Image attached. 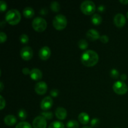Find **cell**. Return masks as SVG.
Instances as JSON below:
<instances>
[{
    "label": "cell",
    "instance_id": "1",
    "mask_svg": "<svg viewBox=\"0 0 128 128\" xmlns=\"http://www.w3.org/2000/svg\"><path fill=\"white\" fill-rule=\"evenodd\" d=\"M99 60V56L96 52L91 50H86L82 54L81 61L86 66L91 67L97 64Z\"/></svg>",
    "mask_w": 128,
    "mask_h": 128
},
{
    "label": "cell",
    "instance_id": "2",
    "mask_svg": "<svg viewBox=\"0 0 128 128\" xmlns=\"http://www.w3.org/2000/svg\"><path fill=\"white\" fill-rule=\"evenodd\" d=\"M21 18L20 11L16 9L10 10L6 12L5 16V20L11 25H16L20 21Z\"/></svg>",
    "mask_w": 128,
    "mask_h": 128
},
{
    "label": "cell",
    "instance_id": "3",
    "mask_svg": "<svg viewBox=\"0 0 128 128\" xmlns=\"http://www.w3.org/2000/svg\"><path fill=\"white\" fill-rule=\"evenodd\" d=\"M52 24L57 30H62L67 25V19L64 15L62 14H57L53 19Z\"/></svg>",
    "mask_w": 128,
    "mask_h": 128
},
{
    "label": "cell",
    "instance_id": "4",
    "mask_svg": "<svg viewBox=\"0 0 128 128\" xmlns=\"http://www.w3.org/2000/svg\"><path fill=\"white\" fill-rule=\"evenodd\" d=\"M80 9L84 14L86 15H90L94 13L96 10L95 4L90 0H85L80 6Z\"/></svg>",
    "mask_w": 128,
    "mask_h": 128
},
{
    "label": "cell",
    "instance_id": "5",
    "mask_svg": "<svg viewBox=\"0 0 128 128\" xmlns=\"http://www.w3.org/2000/svg\"><path fill=\"white\" fill-rule=\"evenodd\" d=\"M32 26L34 30L38 32H42L44 31L47 26V22L42 17L38 16L33 20L32 22Z\"/></svg>",
    "mask_w": 128,
    "mask_h": 128
},
{
    "label": "cell",
    "instance_id": "6",
    "mask_svg": "<svg viewBox=\"0 0 128 128\" xmlns=\"http://www.w3.org/2000/svg\"><path fill=\"white\" fill-rule=\"evenodd\" d=\"M113 90L116 94L120 95L124 94L128 90V86L124 81H118L113 84Z\"/></svg>",
    "mask_w": 128,
    "mask_h": 128
},
{
    "label": "cell",
    "instance_id": "7",
    "mask_svg": "<svg viewBox=\"0 0 128 128\" xmlns=\"http://www.w3.org/2000/svg\"><path fill=\"white\" fill-rule=\"evenodd\" d=\"M47 122L45 118L42 116H38L32 121L33 128H46Z\"/></svg>",
    "mask_w": 128,
    "mask_h": 128
},
{
    "label": "cell",
    "instance_id": "8",
    "mask_svg": "<svg viewBox=\"0 0 128 128\" xmlns=\"http://www.w3.org/2000/svg\"><path fill=\"white\" fill-rule=\"evenodd\" d=\"M20 55L23 60L28 61L32 57L33 51L30 46H24L20 51Z\"/></svg>",
    "mask_w": 128,
    "mask_h": 128
},
{
    "label": "cell",
    "instance_id": "9",
    "mask_svg": "<svg viewBox=\"0 0 128 128\" xmlns=\"http://www.w3.org/2000/svg\"><path fill=\"white\" fill-rule=\"evenodd\" d=\"M53 104V101L51 96H46V97L44 98L41 101V104H40V106L41 108L42 109L43 111H47V110H50Z\"/></svg>",
    "mask_w": 128,
    "mask_h": 128
},
{
    "label": "cell",
    "instance_id": "10",
    "mask_svg": "<svg viewBox=\"0 0 128 128\" xmlns=\"http://www.w3.org/2000/svg\"><path fill=\"white\" fill-rule=\"evenodd\" d=\"M47 90V84L45 82H44V81H40V82H37L36 84V85H35L34 90L36 93H38V94H45Z\"/></svg>",
    "mask_w": 128,
    "mask_h": 128
},
{
    "label": "cell",
    "instance_id": "11",
    "mask_svg": "<svg viewBox=\"0 0 128 128\" xmlns=\"http://www.w3.org/2000/svg\"><path fill=\"white\" fill-rule=\"evenodd\" d=\"M126 18L122 13H118L114 17V22L118 27H122L126 23Z\"/></svg>",
    "mask_w": 128,
    "mask_h": 128
},
{
    "label": "cell",
    "instance_id": "12",
    "mask_svg": "<svg viewBox=\"0 0 128 128\" xmlns=\"http://www.w3.org/2000/svg\"><path fill=\"white\" fill-rule=\"evenodd\" d=\"M51 56V50L48 46H43L39 51V56L42 60H46Z\"/></svg>",
    "mask_w": 128,
    "mask_h": 128
},
{
    "label": "cell",
    "instance_id": "13",
    "mask_svg": "<svg viewBox=\"0 0 128 128\" xmlns=\"http://www.w3.org/2000/svg\"><path fill=\"white\" fill-rule=\"evenodd\" d=\"M86 37L91 41H96L100 38V32L94 29H90L86 32Z\"/></svg>",
    "mask_w": 128,
    "mask_h": 128
},
{
    "label": "cell",
    "instance_id": "14",
    "mask_svg": "<svg viewBox=\"0 0 128 128\" xmlns=\"http://www.w3.org/2000/svg\"><path fill=\"white\" fill-rule=\"evenodd\" d=\"M30 75L32 80H34V81H38L42 78V73L41 70L39 69L33 68L31 70Z\"/></svg>",
    "mask_w": 128,
    "mask_h": 128
},
{
    "label": "cell",
    "instance_id": "15",
    "mask_svg": "<svg viewBox=\"0 0 128 128\" xmlns=\"http://www.w3.org/2000/svg\"><path fill=\"white\" fill-rule=\"evenodd\" d=\"M55 115L58 119L60 120H63L67 116V111L66 109L62 107H58L55 111Z\"/></svg>",
    "mask_w": 128,
    "mask_h": 128
},
{
    "label": "cell",
    "instance_id": "16",
    "mask_svg": "<svg viewBox=\"0 0 128 128\" xmlns=\"http://www.w3.org/2000/svg\"><path fill=\"white\" fill-rule=\"evenodd\" d=\"M4 122L7 126H11L15 124L17 122V119L15 117V116L12 114H8L4 118Z\"/></svg>",
    "mask_w": 128,
    "mask_h": 128
},
{
    "label": "cell",
    "instance_id": "17",
    "mask_svg": "<svg viewBox=\"0 0 128 128\" xmlns=\"http://www.w3.org/2000/svg\"><path fill=\"white\" fill-rule=\"evenodd\" d=\"M78 120L82 124H87L90 121V116L86 112H82L79 114Z\"/></svg>",
    "mask_w": 128,
    "mask_h": 128
},
{
    "label": "cell",
    "instance_id": "18",
    "mask_svg": "<svg viewBox=\"0 0 128 128\" xmlns=\"http://www.w3.org/2000/svg\"><path fill=\"white\" fill-rule=\"evenodd\" d=\"M34 14V11L31 7L28 6L23 10V15L27 18H31Z\"/></svg>",
    "mask_w": 128,
    "mask_h": 128
},
{
    "label": "cell",
    "instance_id": "19",
    "mask_svg": "<svg viewBox=\"0 0 128 128\" xmlns=\"http://www.w3.org/2000/svg\"><path fill=\"white\" fill-rule=\"evenodd\" d=\"M102 17L100 16L99 14H94L92 15V18H91V21H92V22L95 25H99L102 22Z\"/></svg>",
    "mask_w": 128,
    "mask_h": 128
},
{
    "label": "cell",
    "instance_id": "20",
    "mask_svg": "<svg viewBox=\"0 0 128 128\" xmlns=\"http://www.w3.org/2000/svg\"><path fill=\"white\" fill-rule=\"evenodd\" d=\"M48 128H64V125L60 121H53L50 124Z\"/></svg>",
    "mask_w": 128,
    "mask_h": 128
},
{
    "label": "cell",
    "instance_id": "21",
    "mask_svg": "<svg viewBox=\"0 0 128 128\" xmlns=\"http://www.w3.org/2000/svg\"><path fill=\"white\" fill-rule=\"evenodd\" d=\"M66 126L68 128H78L79 123L77 121L74 120H70L66 124Z\"/></svg>",
    "mask_w": 128,
    "mask_h": 128
},
{
    "label": "cell",
    "instance_id": "22",
    "mask_svg": "<svg viewBox=\"0 0 128 128\" xmlns=\"http://www.w3.org/2000/svg\"><path fill=\"white\" fill-rule=\"evenodd\" d=\"M50 7H51V10L52 11H54V12H58L60 10V5L59 4V2L58 1H52L50 5Z\"/></svg>",
    "mask_w": 128,
    "mask_h": 128
},
{
    "label": "cell",
    "instance_id": "23",
    "mask_svg": "<svg viewBox=\"0 0 128 128\" xmlns=\"http://www.w3.org/2000/svg\"><path fill=\"white\" fill-rule=\"evenodd\" d=\"M15 128H32V126L29 122L26 121H22L18 124Z\"/></svg>",
    "mask_w": 128,
    "mask_h": 128
},
{
    "label": "cell",
    "instance_id": "24",
    "mask_svg": "<svg viewBox=\"0 0 128 128\" xmlns=\"http://www.w3.org/2000/svg\"><path fill=\"white\" fill-rule=\"evenodd\" d=\"M78 46L80 49L81 50H86L88 46V43L86 41V40L82 39V40H80L78 42Z\"/></svg>",
    "mask_w": 128,
    "mask_h": 128
},
{
    "label": "cell",
    "instance_id": "25",
    "mask_svg": "<svg viewBox=\"0 0 128 128\" xmlns=\"http://www.w3.org/2000/svg\"><path fill=\"white\" fill-rule=\"evenodd\" d=\"M18 116L21 120H24L27 118V112L24 109H20L18 111Z\"/></svg>",
    "mask_w": 128,
    "mask_h": 128
},
{
    "label": "cell",
    "instance_id": "26",
    "mask_svg": "<svg viewBox=\"0 0 128 128\" xmlns=\"http://www.w3.org/2000/svg\"><path fill=\"white\" fill-rule=\"evenodd\" d=\"M110 76L114 79H117L120 76V73H119V71H118L116 69H112V70L110 71Z\"/></svg>",
    "mask_w": 128,
    "mask_h": 128
},
{
    "label": "cell",
    "instance_id": "27",
    "mask_svg": "<svg viewBox=\"0 0 128 128\" xmlns=\"http://www.w3.org/2000/svg\"><path fill=\"white\" fill-rule=\"evenodd\" d=\"M20 40L22 43H27L29 41V37L27 34H22L20 36Z\"/></svg>",
    "mask_w": 128,
    "mask_h": 128
},
{
    "label": "cell",
    "instance_id": "28",
    "mask_svg": "<svg viewBox=\"0 0 128 128\" xmlns=\"http://www.w3.org/2000/svg\"><path fill=\"white\" fill-rule=\"evenodd\" d=\"M41 115L43 116L44 118H46V120H51V119L53 117V114L51 112H41Z\"/></svg>",
    "mask_w": 128,
    "mask_h": 128
},
{
    "label": "cell",
    "instance_id": "29",
    "mask_svg": "<svg viewBox=\"0 0 128 128\" xmlns=\"http://www.w3.org/2000/svg\"><path fill=\"white\" fill-rule=\"evenodd\" d=\"M7 8V4L3 0H1L0 1V11L1 12H3Z\"/></svg>",
    "mask_w": 128,
    "mask_h": 128
},
{
    "label": "cell",
    "instance_id": "30",
    "mask_svg": "<svg viewBox=\"0 0 128 128\" xmlns=\"http://www.w3.org/2000/svg\"><path fill=\"white\" fill-rule=\"evenodd\" d=\"M100 123V121L98 118H93L91 121V125L92 127H97Z\"/></svg>",
    "mask_w": 128,
    "mask_h": 128
},
{
    "label": "cell",
    "instance_id": "31",
    "mask_svg": "<svg viewBox=\"0 0 128 128\" xmlns=\"http://www.w3.org/2000/svg\"><path fill=\"white\" fill-rule=\"evenodd\" d=\"M6 106V101L2 96H0V110H2Z\"/></svg>",
    "mask_w": 128,
    "mask_h": 128
},
{
    "label": "cell",
    "instance_id": "32",
    "mask_svg": "<svg viewBox=\"0 0 128 128\" xmlns=\"http://www.w3.org/2000/svg\"><path fill=\"white\" fill-rule=\"evenodd\" d=\"M6 40H7V36L6 33L4 32H0V42H3L6 41Z\"/></svg>",
    "mask_w": 128,
    "mask_h": 128
},
{
    "label": "cell",
    "instance_id": "33",
    "mask_svg": "<svg viewBox=\"0 0 128 128\" xmlns=\"http://www.w3.org/2000/svg\"><path fill=\"white\" fill-rule=\"evenodd\" d=\"M59 91L57 89H52L51 91H50V94L53 97H56L58 95Z\"/></svg>",
    "mask_w": 128,
    "mask_h": 128
},
{
    "label": "cell",
    "instance_id": "34",
    "mask_svg": "<svg viewBox=\"0 0 128 128\" xmlns=\"http://www.w3.org/2000/svg\"><path fill=\"white\" fill-rule=\"evenodd\" d=\"M100 40H101L102 42H104V43H106V42H108L109 38L108 36H106V35H102V36H101V37H100Z\"/></svg>",
    "mask_w": 128,
    "mask_h": 128
},
{
    "label": "cell",
    "instance_id": "35",
    "mask_svg": "<svg viewBox=\"0 0 128 128\" xmlns=\"http://www.w3.org/2000/svg\"><path fill=\"white\" fill-rule=\"evenodd\" d=\"M30 72H31V71H30V69H29L28 68H24L22 69V72H23V74H24L25 75L29 74H30Z\"/></svg>",
    "mask_w": 128,
    "mask_h": 128
},
{
    "label": "cell",
    "instance_id": "36",
    "mask_svg": "<svg viewBox=\"0 0 128 128\" xmlns=\"http://www.w3.org/2000/svg\"><path fill=\"white\" fill-rule=\"evenodd\" d=\"M104 10L105 6H104L103 4L100 5V6H98V11H100V12H103V11H104Z\"/></svg>",
    "mask_w": 128,
    "mask_h": 128
},
{
    "label": "cell",
    "instance_id": "37",
    "mask_svg": "<svg viewBox=\"0 0 128 128\" xmlns=\"http://www.w3.org/2000/svg\"><path fill=\"white\" fill-rule=\"evenodd\" d=\"M47 12H48V10L46 8H43V9H42L41 11H40V13L42 14V15L46 14H47Z\"/></svg>",
    "mask_w": 128,
    "mask_h": 128
},
{
    "label": "cell",
    "instance_id": "38",
    "mask_svg": "<svg viewBox=\"0 0 128 128\" xmlns=\"http://www.w3.org/2000/svg\"><path fill=\"white\" fill-rule=\"evenodd\" d=\"M121 80H122V81L126 80V79H127V76H126V74H122L121 76Z\"/></svg>",
    "mask_w": 128,
    "mask_h": 128
},
{
    "label": "cell",
    "instance_id": "39",
    "mask_svg": "<svg viewBox=\"0 0 128 128\" xmlns=\"http://www.w3.org/2000/svg\"><path fill=\"white\" fill-rule=\"evenodd\" d=\"M120 2L124 4H126L128 3V0H120Z\"/></svg>",
    "mask_w": 128,
    "mask_h": 128
},
{
    "label": "cell",
    "instance_id": "40",
    "mask_svg": "<svg viewBox=\"0 0 128 128\" xmlns=\"http://www.w3.org/2000/svg\"><path fill=\"white\" fill-rule=\"evenodd\" d=\"M0 86H1V90H0V91H2V90H3V87H4L3 83H2V81H1V82H0Z\"/></svg>",
    "mask_w": 128,
    "mask_h": 128
},
{
    "label": "cell",
    "instance_id": "41",
    "mask_svg": "<svg viewBox=\"0 0 128 128\" xmlns=\"http://www.w3.org/2000/svg\"><path fill=\"white\" fill-rule=\"evenodd\" d=\"M82 128H92L91 127H90V126H84V127Z\"/></svg>",
    "mask_w": 128,
    "mask_h": 128
},
{
    "label": "cell",
    "instance_id": "42",
    "mask_svg": "<svg viewBox=\"0 0 128 128\" xmlns=\"http://www.w3.org/2000/svg\"><path fill=\"white\" fill-rule=\"evenodd\" d=\"M126 16H127V18H128V11L127 12V14H126Z\"/></svg>",
    "mask_w": 128,
    "mask_h": 128
},
{
    "label": "cell",
    "instance_id": "43",
    "mask_svg": "<svg viewBox=\"0 0 128 128\" xmlns=\"http://www.w3.org/2000/svg\"></svg>",
    "mask_w": 128,
    "mask_h": 128
}]
</instances>
